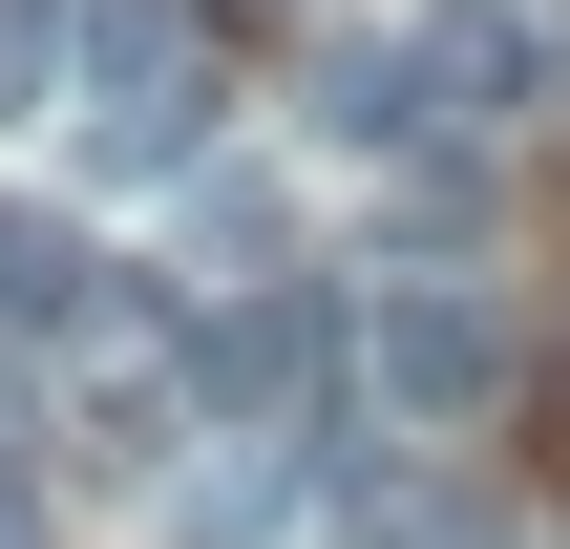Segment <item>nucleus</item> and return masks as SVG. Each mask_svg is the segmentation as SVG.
Listing matches in <instances>:
<instances>
[{
	"label": "nucleus",
	"mask_w": 570,
	"mask_h": 549,
	"mask_svg": "<svg viewBox=\"0 0 570 549\" xmlns=\"http://www.w3.org/2000/svg\"><path fill=\"white\" fill-rule=\"evenodd\" d=\"M0 549H42V487H0Z\"/></svg>",
	"instance_id": "obj_9"
},
{
	"label": "nucleus",
	"mask_w": 570,
	"mask_h": 549,
	"mask_svg": "<svg viewBox=\"0 0 570 549\" xmlns=\"http://www.w3.org/2000/svg\"><path fill=\"white\" fill-rule=\"evenodd\" d=\"M85 21H106V0H0V127H42V106L85 85Z\"/></svg>",
	"instance_id": "obj_8"
},
{
	"label": "nucleus",
	"mask_w": 570,
	"mask_h": 549,
	"mask_svg": "<svg viewBox=\"0 0 570 549\" xmlns=\"http://www.w3.org/2000/svg\"><path fill=\"white\" fill-rule=\"evenodd\" d=\"M360 402H381L402 444H465V423L508 402V317H487V275H381V317H360Z\"/></svg>",
	"instance_id": "obj_3"
},
{
	"label": "nucleus",
	"mask_w": 570,
	"mask_h": 549,
	"mask_svg": "<svg viewBox=\"0 0 570 549\" xmlns=\"http://www.w3.org/2000/svg\"><path fill=\"white\" fill-rule=\"evenodd\" d=\"M317 148H423V85H402V42H317Z\"/></svg>",
	"instance_id": "obj_7"
},
{
	"label": "nucleus",
	"mask_w": 570,
	"mask_h": 549,
	"mask_svg": "<svg viewBox=\"0 0 570 549\" xmlns=\"http://www.w3.org/2000/svg\"><path fill=\"white\" fill-rule=\"evenodd\" d=\"M529 63H550V42H529V0H423V21H402L423 127H508V106H529Z\"/></svg>",
	"instance_id": "obj_4"
},
{
	"label": "nucleus",
	"mask_w": 570,
	"mask_h": 549,
	"mask_svg": "<svg viewBox=\"0 0 570 549\" xmlns=\"http://www.w3.org/2000/svg\"><path fill=\"white\" fill-rule=\"evenodd\" d=\"M190 402H212L233 444H338V402H360L338 296H233V317L190 339ZM338 465H360V444H338Z\"/></svg>",
	"instance_id": "obj_2"
},
{
	"label": "nucleus",
	"mask_w": 570,
	"mask_h": 549,
	"mask_svg": "<svg viewBox=\"0 0 570 549\" xmlns=\"http://www.w3.org/2000/svg\"><path fill=\"white\" fill-rule=\"evenodd\" d=\"M190 423H212L190 360H85V444H106V465H190Z\"/></svg>",
	"instance_id": "obj_6"
},
{
	"label": "nucleus",
	"mask_w": 570,
	"mask_h": 549,
	"mask_svg": "<svg viewBox=\"0 0 570 549\" xmlns=\"http://www.w3.org/2000/svg\"><path fill=\"white\" fill-rule=\"evenodd\" d=\"M63 106H85V169H106V190H190V169H212L233 63H212V21H190V0H106Z\"/></svg>",
	"instance_id": "obj_1"
},
{
	"label": "nucleus",
	"mask_w": 570,
	"mask_h": 549,
	"mask_svg": "<svg viewBox=\"0 0 570 549\" xmlns=\"http://www.w3.org/2000/svg\"><path fill=\"white\" fill-rule=\"evenodd\" d=\"M85 296H106V233L42 212V190H0V339H63Z\"/></svg>",
	"instance_id": "obj_5"
}]
</instances>
